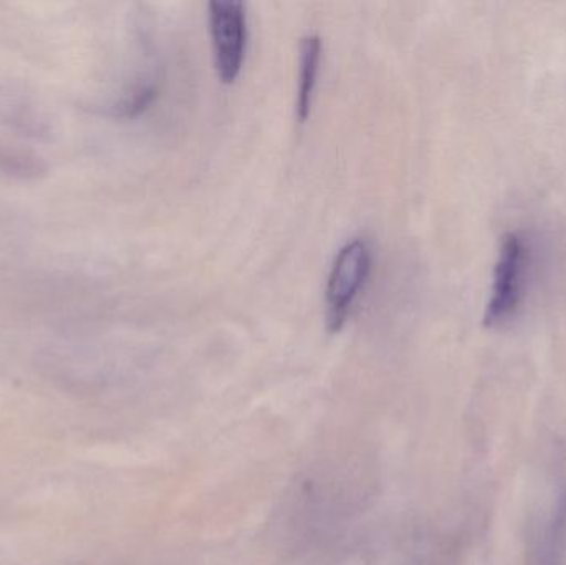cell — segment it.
Instances as JSON below:
<instances>
[{
	"instance_id": "7a4b0ae2",
	"label": "cell",
	"mask_w": 566,
	"mask_h": 565,
	"mask_svg": "<svg viewBox=\"0 0 566 565\" xmlns=\"http://www.w3.org/2000/svg\"><path fill=\"white\" fill-rule=\"evenodd\" d=\"M209 23L216 70L221 82L231 85L241 75L248 49V15L244 3L214 0L209 3Z\"/></svg>"
},
{
	"instance_id": "5b68a950",
	"label": "cell",
	"mask_w": 566,
	"mask_h": 565,
	"mask_svg": "<svg viewBox=\"0 0 566 565\" xmlns=\"http://www.w3.org/2000/svg\"><path fill=\"white\" fill-rule=\"evenodd\" d=\"M323 43L318 35L303 36L300 43L298 90H296L295 112L300 123H305L312 113L313 92L318 79Z\"/></svg>"
},
{
	"instance_id": "8992f818",
	"label": "cell",
	"mask_w": 566,
	"mask_h": 565,
	"mask_svg": "<svg viewBox=\"0 0 566 565\" xmlns=\"http://www.w3.org/2000/svg\"><path fill=\"white\" fill-rule=\"evenodd\" d=\"M156 85L155 82H142L136 83L125 96H123L122 102L116 105V115L125 116V118H133V116H138L139 113L145 112L149 105H151L153 100L156 98Z\"/></svg>"
},
{
	"instance_id": "277c9868",
	"label": "cell",
	"mask_w": 566,
	"mask_h": 565,
	"mask_svg": "<svg viewBox=\"0 0 566 565\" xmlns=\"http://www.w3.org/2000/svg\"><path fill=\"white\" fill-rule=\"evenodd\" d=\"M566 563V491L558 498L554 513L535 536L531 565H565Z\"/></svg>"
},
{
	"instance_id": "3957f363",
	"label": "cell",
	"mask_w": 566,
	"mask_h": 565,
	"mask_svg": "<svg viewBox=\"0 0 566 565\" xmlns=\"http://www.w3.org/2000/svg\"><path fill=\"white\" fill-rule=\"evenodd\" d=\"M525 244L517 231L507 232L502 239L495 264L492 295L485 307V327L504 324L521 304L524 284Z\"/></svg>"
},
{
	"instance_id": "6da1fadb",
	"label": "cell",
	"mask_w": 566,
	"mask_h": 565,
	"mask_svg": "<svg viewBox=\"0 0 566 565\" xmlns=\"http://www.w3.org/2000/svg\"><path fill=\"white\" fill-rule=\"evenodd\" d=\"M371 272V248L366 239L346 242L333 262L325 294L326 328L339 332L345 327L353 304Z\"/></svg>"
}]
</instances>
